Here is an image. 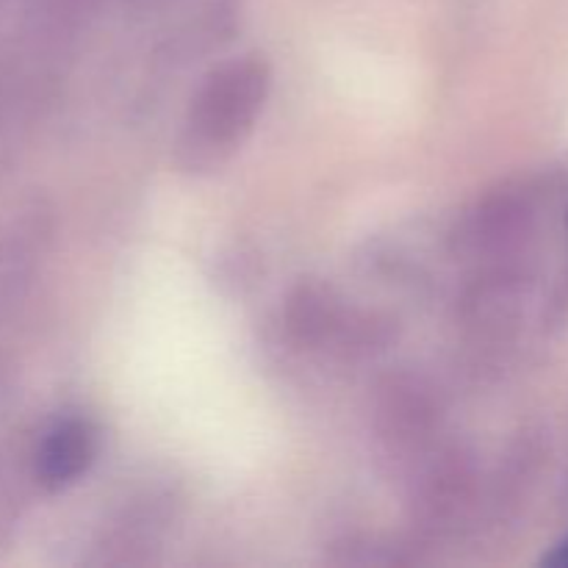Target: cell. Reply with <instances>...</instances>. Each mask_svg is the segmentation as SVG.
Returning a JSON list of instances; mask_svg holds the SVG:
<instances>
[{"instance_id":"obj_1","label":"cell","mask_w":568,"mask_h":568,"mask_svg":"<svg viewBox=\"0 0 568 568\" xmlns=\"http://www.w3.org/2000/svg\"><path fill=\"white\" fill-rule=\"evenodd\" d=\"M272 72L264 55H236L214 67L189 100L175 161L192 175L225 166L242 150L270 100Z\"/></svg>"},{"instance_id":"obj_2","label":"cell","mask_w":568,"mask_h":568,"mask_svg":"<svg viewBox=\"0 0 568 568\" xmlns=\"http://www.w3.org/2000/svg\"><path fill=\"white\" fill-rule=\"evenodd\" d=\"M100 455V430L87 416H64L37 449V477L50 491H64L89 475Z\"/></svg>"},{"instance_id":"obj_3","label":"cell","mask_w":568,"mask_h":568,"mask_svg":"<svg viewBox=\"0 0 568 568\" xmlns=\"http://www.w3.org/2000/svg\"><path fill=\"white\" fill-rule=\"evenodd\" d=\"M549 564H558V566H568V541L564 544V547L558 549V552L552 555V558H549Z\"/></svg>"}]
</instances>
